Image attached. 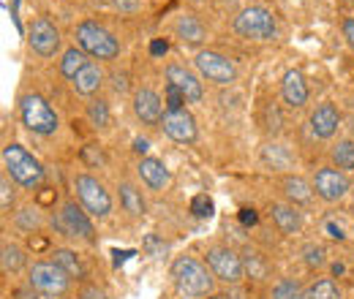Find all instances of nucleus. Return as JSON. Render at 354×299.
I'll use <instances>...</instances> for the list:
<instances>
[{"label":"nucleus","instance_id":"obj_37","mask_svg":"<svg viewBox=\"0 0 354 299\" xmlns=\"http://www.w3.org/2000/svg\"><path fill=\"white\" fill-rule=\"evenodd\" d=\"M185 98L175 85H167V109H183Z\"/></svg>","mask_w":354,"mask_h":299},{"label":"nucleus","instance_id":"obj_13","mask_svg":"<svg viewBox=\"0 0 354 299\" xmlns=\"http://www.w3.org/2000/svg\"><path fill=\"white\" fill-rule=\"evenodd\" d=\"M133 115L145 123V126H161L164 120V101L153 87H139L133 93Z\"/></svg>","mask_w":354,"mask_h":299},{"label":"nucleus","instance_id":"obj_27","mask_svg":"<svg viewBox=\"0 0 354 299\" xmlns=\"http://www.w3.org/2000/svg\"><path fill=\"white\" fill-rule=\"evenodd\" d=\"M0 264H3V272L8 275H14V272H19L25 264H28V256H25V251L19 248V245H14V242H3V248H0Z\"/></svg>","mask_w":354,"mask_h":299},{"label":"nucleus","instance_id":"obj_34","mask_svg":"<svg viewBox=\"0 0 354 299\" xmlns=\"http://www.w3.org/2000/svg\"><path fill=\"white\" fill-rule=\"evenodd\" d=\"M191 213H194V218H210L213 215V199L207 196V193H196L194 199H191Z\"/></svg>","mask_w":354,"mask_h":299},{"label":"nucleus","instance_id":"obj_2","mask_svg":"<svg viewBox=\"0 0 354 299\" xmlns=\"http://www.w3.org/2000/svg\"><path fill=\"white\" fill-rule=\"evenodd\" d=\"M3 169H6V174L19 188H28V191H33L36 185H41V180H44L41 161L30 150H25L22 144H17V142H8L3 147Z\"/></svg>","mask_w":354,"mask_h":299},{"label":"nucleus","instance_id":"obj_28","mask_svg":"<svg viewBox=\"0 0 354 299\" xmlns=\"http://www.w3.org/2000/svg\"><path fill=\"white\" fill-rule=\"evenodd\" d=\"M243 267H245V275L251 280H267L270 278V261L262 253L251 251V248L243 253Z\"/></svg>","mask_w":354,"mask_h":299},{"label":"nucleus","instance_id":"obj_40","mask_svg":"<svg viewBox=\"0 0 354 299\" xmlns=\"http://www.w3.org/2000/svg\"><path fill=\"white\" fill-rule=\"evenodd\" d=\"M112 6H115V8H120V11L133 14V11H139V8H142V0H112Z\"/></svg>","mask_w":354,"mask_h":299},{"label":"nucleus","instance_id":"obj_10","mask_svg":"<svg viewBox=\"0 0 354 299\" xmlns=\"http://www.w3.org/2000/svg\"><path fill=\"white\" fill-rule=\"evenodd\" d=\"M349 188H352V182H349L346 171L335 169V166H322V169L313 174V191L327 204L341 202L349 193Z\"/></svg>","mask_w":354,"mask_h":299},{"label":"nucleus","instance_id":"obj_47","mask_svg":"<svg viewBox=\"0 0 354 299\" xmlns=\"http://www.w3.org/2000/svg\"><path fill=\"white\" fill-rule=\"evenodd\" d=\"M191 3H205V0H191Z\"/></svg>","mask_w":354,"mask_h":299},{"label":"nucleus","instance_id":"obj_41","mask_svg":"<svg viewBox=\"0 0 354 299\" xmlns=\"http://www.w3.org/2000/svg\"><path fill=\"white\" fill-rule=\"evenodd\" d=\"M145 245H147V251H150L156 258H161L164 256V251H167V245H161L156 237H147V242H145Z\"/></svg>","mask_w":354,"mask_h":299},{"label":"nucleus","instance_id":"obj_44","mask_svg":"<svg viewBox=\"0 0 354 299\" xmlns=\"http://www.w3.org/2000/svg\"><path fill=\"white\" fill-rule=\"evenodd\" d=\"M344 39H346L349 46L354 49V17H349V19L344 22Z\"/></svg>","mask_w":354,"mask_h":299},{"label":"nucleus","instance_id":"obj_26","mask_svg":"<svg viewBox=\"0 0 354 299\" xmlns=\"http://www.w3.org/2000/svg\"><path fill=\"white\" fill-rule=\"evenodd\" d=\"M52 261H55L57 267H63L71 278H80V280H82V278L88 275V269H85L82 258L77 256L74 251H68V248H55V251H52Z\"/></svg>","mask_w":354,"mask_h":299},{"label":"nucleus","instance_id":"obj_39","mask_svg":"<svg viewBox=\"0 0 354 299\" xmlns=\"http://www.w3.org/2000/svg\"><path fill=\"white\" fill-rule=\"evenodd\" d=\"M324 231H327V237H330V240H338V242H344V240H346L344 229H341V226H335L333 220H327V223H324Z\"/></svg>","mask_w":354,"mask_h":299},{"label":"nucleus","instance_id":"obj_21","mask_svg":"<svg viewBox=\"0 0 354 299\" xmlns=\"http://www.w3.org/2000/svg\"><path fill=\"white\" fill-rule=\"evenodd\" d=\"M101 82H104V71H101V66H95V63H88V66L71 79V85H74V90H77L80 95H95Z\"/></svg>","mask_w":354,"mask_h":299},{"label":"nucleus","instance_id":"obj_16","mask_svg":"<svg viewBox=\"0 0 354 299\" xmlns=\"http://www.w3.org/2000/svg\"><path fill=\"white\" fill-rule=\"evenodd\" d=\"M136 174H139V180H142V185H145L147 191H153V193L167 191L169 182H172V174L167 169V164H164L161 158H150V155L139 161Z\"/></svg>","mask_w":354,"mask_h":299},{"label":"nucleus","instance_id":"obj_24","mask_svg":"<svg viewBox=\"0 0 354 299\" xmlns=\"http://www.w3.org/2000/svg\"><path fill=\"white\" fill-rule=\"evenodd\" d=\"M262 161H265L270 169L283 171V169H292L295 155L289 153L286 144H265V147H262Z\"/></svg>","mask_w":354,"mask_h":299},{"label":"nucleus","instance_id":"obj_38","mask_svg":"<svg viewBox=\"0 0 354 299\" xmlns=\"http://www.w3.org/2000/svg\"><path fill=\"white\" fill-rule=\"evenodd\" d=\"M80 299H106V294H104V289H98V286L88 283V286L80 289Z\"/></svg>","mask_w":354,"mask_h":299},{"label":"nucleus","instance_id":"obj_19","mask_svg":"<svg viewBox=\"0 0 354 299\" xmlns=\"http://www.w3.org/2000/svg\"><path fill=\"white\" fill-rule=\"evenodd\" d=\"M281 191H283L286 202L295 204V207L308 204L310 199H313V182H308V180L300 177V174H286V177L281 180Z\"/></svg>","mask_w":354,"mask_h":299},{"label":"nucleus","instance_id":"obj_8","mask_svg":"<svg viewBox=\"0 0 354 299\" xmlns=\"http://www.w3.org/2000/svg\"><path fill=\"white\" fill-rule=\"evenodd\" d=\"M194 66H196L199 77L207 79V82H213V85H232L237 79L234 63L226 55L216 52V49H199L194 55Z\"/></svg>","mask_w":354,"mask_h":299},{"label":"nucleus","instance_id":"obj_1","mask_svg":"<svg viewBox=\"0 0 354 299\" xmlns=\"http://www.w3.org/2000/svg\"><path fill=\"white\" fill-rule=\"evenodd\" d=\"M169 275L183 297H210L213 294L216 275L210 272V267H205L194 256H177L172 261Z\"/></svg>","mask_w":354,"mask_h":299},{"label":"nucleus","instance_id":"obj_30","mask_svg":"<svg viewBox=\"0 0 354 299\" xmlns=\"http://www.w3.org/2000/svg\"><path fill=\"white\" fill-rule=\"evenodd\" d=\"M341 286L333 278H319L306 289V299H341Z\"/></svg>","mask_w":354,"mask_h":299},{"label":"nucleus","instance_id":"obj_22","mask_svg":"<svg viewBox=\"0 0 354 299\" xmlns=\"http://www.w3.org/2000/svg\"><path fill=\"white\" fill-rule=\"evenodd\" d=\"M175 33H177V39H183L185 44H202L205 36H207V33H205V25H202L196 17H191V14L177 17Z\"/></svg>","mask_w":354,"mask_h":299},{"label":"nucleus","instance_id":"obj_36","mask_svg":"<svg viewBox=\"0 0 354 299\" xmlns=\"http://www.w3.org/2000/svg\"><path fill=\"white\" fill-rule=\"evenodd\" d=\"M11 182H14V180H11L8 174L0 177V207H3V213H8L11 204H14V185H11Z\"/></svg>","mask_w":354,"mask_h":299},{"label":"nucleus","instance_id":"obj_32","mask_svg":"<svg viewBox=\"0 0 354 299\" xmlns=\"http://www.w3.org/2000/svg\"><path fill=\"white\" fill-rule=\"evenodd\" d=\"M272 299H306V291L297 280L292 278H281L275 286H272Z\"/></svg>","mask_w":354,"mask_h":299},{"label":"nucleus","instance_id":"obj_46","mask_svg":"<svg viewBox=\"0 0 354 299\" xmlns=\"http://www.w3.org/2000/svg\"><path fill=\"white\" fill-rule=\"evenodd\" d=\"M207 299H229V297H223V294H210Z\"/></svg>","mask_w":354,"mask_h":299},{"label":"nucleus","instance_id":"obj_11","mask_svg":"<svg viewBox=\"0 0 354 299\" xmlns=\"http://www.w3.org/2000/svg\"><path fill=\"white\" fill-rule=\"evenodd\" d=\"M60 229L68 237H80L85 242H95V226L90 220V213L77 202H66L60 207Z\"/></svg>","mask_w":354,"mask_h":299},{"label":"nucleus","instance_id":"obj_5","mask_svg":"<svg viewBox=\"0 0 354 299\" xmlns=\"http://www.w3.org/2000/svg\"><path fill=\"white\" fill-rule=\"evenodd\" d=\"M71 280L74 278L55 261H36L28 269V286L44 297H63L71 289Z\"/></svg>","mask_w":354,"mask_h":299},{"label":"nucleus","instance_id":"obj_4","mask_svg":"<svg viewBox=\"0 0 354 299\" xmlns=\"http://www.w3.org/2000/svg\"><path fill=\"white\" fill-rule=\"evenodd\" d=\"M234 30L237 36L248 39V41H275L278 39V25L272 11H267L265 6H248L234 17Z\"/></svg>","mask_w":354,"mask_h":299},{"label":"nucleus","instance_id":"obj_20","mask_svg":"<svg viewBox=\"0 0 354 299\" xmlns=\"http://www.w3.org/2000/svg\"><path fill=\"white\" fill-rule=\"evenodd\" d=\"M270 218H272V223L278 226L281 234H297L303 229V215L297 213L295 204H272Z\"/></svg>","mask_w":354,"mask_h":299},{"label":"nucleus","instance_id":"obj_25","mask_svg":"<svg viewBox=\"0 0 354 299\" xmlns=\"http://www.w3.org/2000/svg\"><path fill=\"white\" fill-rule=\"evenodd\" d=\"M88 52L85 49H80V46H71V49H66L63 52V60H60V74L66 77V79H74L85 66H88Z\"/></svg>","mask_w":354,"mask_h":299},{"label":"nucleus","instance_id":"obj_15","mask_svg":"<svg viewBox=\"0 0 354 299\" xmlns=\"http://www.w3.org/2000/svg\"><path fill=\"white\" fill-rule=\"evenodd\" d=\"M167 82H169V85H175L177 90L183 93L185 104H199V101H202V95H205L199 77H196L191 68L180 66V63H169V66H167Z\"/></svg>","mask_w":354,"mask_h":299},{"label":"nucleus","instance_id":"obj_6","mask_svg":"<svg viewBox=\"0 0 354 299\" xmlns=\"http://www.w3.org/2000/svg\"><path fill=\"white\" fill-rule=\"evenodd\" d=\"M77 44L95 60H115L120 55V41L98 22H82L77 25Z\"/></svg>","mask_w":354,"mask_h":299},{"label":"nucleus","instance_id":"obj_43","mask_svg":"<svg viewBox=\"0 0 354 299\" xmlns=\"http://www.w3.org/2000/svg\"><path fill=\"white\" fill-rule=\"evenodd\" d=\"M167 49H169V44L164 41V39H156V41L150 44V52H153L156 57H161V55H167Z\"/></svg>","mask_w":354,"mask_h":299},{"label":"nucleus","instance_id":"obj_45","mask_svg":"<svg viewBox=\"0 0 354 299\" xmlns=\"http://www.w3.org/2000/svg\"><path fill=\"white\" fill-rule=\"evenodd\" d=\"M147 147H150L147 139H133V150H136V153H147Z\"/></svg>","mask_w":354,"mask_h":299},{"label":"nucleus","instance_id":"obj_3","mask_svg":"<svg viewBox=\"0 0 354 299\" xmlns=\"http://www.w3.org/2000/svg\"><path fill=\"white\" fill-rule=\"evenodd\" d=\"M19 120L30 133H39V136H52L60 126L57 112L39 93H28V95L19 98Z\"/></svg>","mask_w":354,"mask_h":299},{"label":"nucleus","instance_id":"obj_9","mask_svg":"<svg viewBox=\"0 0 354 299\" xmlns=\"http://www.w3.org/2000/svg\"><path fill=\"white\" fill-rule=\"evenodd\" d=\"M207 267L216 275V280L237 286L245 278V267H243V256L237 251H232L229 245H213L207 248Z\"/></svg>","mask_w":354,"mask_h":299},{"label":"nucleus","instance_id":"obj_33","mask_svg":"<svg viewBox=\"0 0 354 299\" xmlns=\"http://www.w3.org/2000/svg\"><path fill=\"white\" fill-rule=\"evenodd\" d=\"M41 223H44V218H41V213L36 207H25L22 213L17 215V226L25 229V231H36Z\"/></svg>","mask_w":354,"mask_h":299},{"label":"nucleus","instance_id":"obj_17","mask_svg":"<svg viewBox=\"0 0 354 299\" xmlns=\"http://www.w3.org/2000/svg\"><path fill=\"white\" fill-rule=\"evenodd\" d=\"M310 133L316 139H333L341 126V112L335 109V104H319L310 112Z\"/></svg>","mask_w":354,"mask_h":299},{"label":"nucleus","instance_id":"obj_18","mask_svg":"<svg viewBox=\"0 0 354 299\" xmlns=\"http://www.w3.org/2000/svg\"><path fill=\"white\" fill-rule=\"evenodd\" d=\"M281 95H283L286 106H292V109H303L308 104V85H306V77L297 68H292V71L283 74V79H281Z\"/></svg>","mask_w":354,"mask_h":299},{"label":"nucleus","instance_id":"obj_12","mask_svg":"<svg viewBox=\"0 0 354 299\" xmlns=\"http://www.w3.org/2000/svg\"><path fill=\"white\" fill-rule=\"evenodd\" d=\"M161 128L177 144H194L196 136H199L196 120H194V115L185 106L183 109H167V115L161 120Z\"/></svg>","mask_w":354,"mask_h":299},{"label":"nucleus","instance_id":"obj_14","mask_svg":"<svg viewBox=\"0 0 354 299\" xmlns=\"http://www.w3.org/2000/svg\"><path fill=\"white\" fill-rule=\"evenodd\" d=\"M28 44H30V49H33L39 57H55V52L60 49V30H57L49 19L39 17V19L30 25Z\"/></svg>","mask_w":354,"mask_h":299},{"label":"nucleus","instance_id":"obj_29","mask_svg":"<svg viewBox=\"0 0 354 299\" xmlns=\"http://www.w3.org/2000/svg\"><path fill=\"white\" fill-rule=\"evenodd\" d=\"M330 158H333V166L341 171H352L354 169V142L352 139H341L333 144L330 150Z\"/></svg>","mask_w":354,"mask_h":299},{"label":"nucleus","instance_id":"obj_23","mask_svg":"<svg viewBox=\"0 0 354 299\" xmlns=\"http://www.w3.org/2000/svg\"><path fill=\"white\" fill-rule=\"evenodd\" d=\"M118 191H120V207L131 215V218H142V215L147 213V204H145L142 191H139L136 185H131V182H120Z\"/></svg>","mask_w":354,"mask_h":299},{"label":"nucleus","instance_id":"obj_7","mask_svg":"<svg viewBox=\"0 0 354 299\" xmlns=\"http://www.w3.org/2000/svg\"><path fill=\"white\" fill-rule=\"evenodd\" d=\"M74 191H77L80 204H82L93 218H98V220L109 218V213H112V196H109V191L104 188V182H98V180L90 177V174H77V177H74Z\"/></svg>","mask_w":354,"mask_h":299},{"label":"nucleus","instance_id":"obj_31","mask_svg":"<svg viewBox=\"0 0 354 299\" xmlns=\"http://www.w3.org/2000/svg\"><path fill=\"white\" fill-rule=\"evenodd\" d=\"M88 120H90V126H95V128H109V123H112L109 104H106V101H101V98L90 101L88 104Z\"/></svg>","mask_w":354,"mask_h":299},{"label":"nucleus","instance_id":"obj_35","mask_svg":"<svg viewBox=\"0 0 354 299\" xmlns=\"http://www.w3.org/2000/svg\"><path fill=\"white\" fill-rule=\"evenodd\" d=\"M303 261L308 264L310 269H319V267H324V248L322 245H313V242H308L306 248H303Z\"/></svg>","mask_w":354,"mask_h":299},{"label":"nucleus","instance_id":"obj_42","mask_svg":"<svg viewBox=\"0 0 354 299\" xmlns=\"http://www.w3.org/2000/svg\"><path fill=\"white\" fill-rule=\"evenodd\" d=\"M240 223H243V226H257V223H259L257 210H243V213H240Z\"/></svg>","mask_w":354,"mask_h":299}]
</instances>
